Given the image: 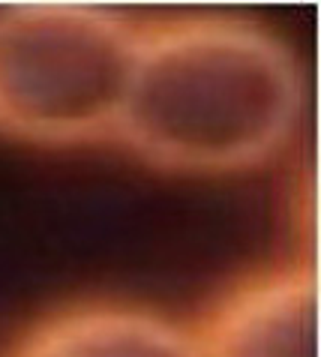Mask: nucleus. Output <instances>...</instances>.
Instances as JSON below:
<instances>
[{
    "label": "nucleus",
    "instance_id": "obj_4",
    "mask_svg": "<svg viewBox=\"0 0 321 357\" xmlns=\"http://www.w3.org/2000/svg\"><path fill=\"white\" fill-rule=\"evenodd\" d=\"M13 357H204L172 321L138 310L87 306L43 321Z\"/></svg>",
    "mask_w": 321,
    "mask_h": 357
},
{
    "label": "nucleus",
    "instance_id": "obj_2",
    "mask_svg": "<svg viewBox=\"0 0 321 357\" xmlns=\"http://www.w3.org/2000/svg\"><path fill=\"white\" fill-rule=\"evenodd\" d=\"M138 33L103 6L6 3L0 15V130L73 144L117 132Z\"/></svg>",
    "mask_w": 321,
    "mask_h": 357
},
{
    "label": "nucleus",
    "instance_id": "obj_5",
    "mask_svg": "<svg viewBox=\"0 0 321 357\" xmlns=\"http://www.w3.org/2000/svg\"><path fill=\"white\" fill-rule=\"evenodd\" d=\"M6 13V3H0V15H3Z\"/></svg>",
    "mask_w": 321,
    "mask_h": 357
},
{
    "label": "nucleus",
    "instance_id": "obj_3",
    "mask_svg": "<svg viewBox=\"0 0 321 357\" xmlns=\"http://www.w3.org/2000/svg\"><path fill=\"white\" fill-rule=\"evenodd\" d=\"M315 271H288L246 285L214 315L204 357H315Z\"/></svg>",
    "mask_w": 321,
    "mask_h": 357
},
{
    "label": "nucleus",
    "instance_id": "obj_1",
    "mask_svg": "<svg viewBox=\"0 0 321 357\" xmlns=\"http://www.w3.org/2000/svg\"><path fill=\"white\" fill-rule=\"evenodd\" d=\"M294 54L244 22H184L138 36L117 132L144 160L232 172L274 156L300 121Z\"/></svg>",
    "mask_w": 321,
    "mask_h": 357
}]
</instances>
